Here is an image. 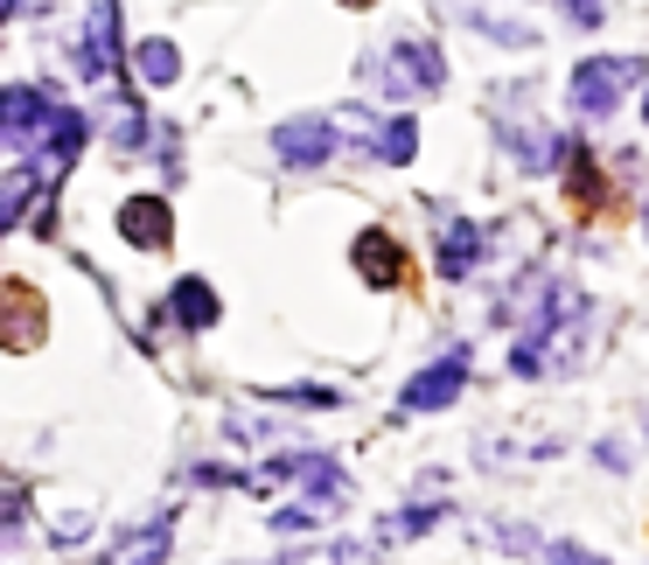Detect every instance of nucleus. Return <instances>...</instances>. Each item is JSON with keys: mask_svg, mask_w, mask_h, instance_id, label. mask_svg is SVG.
I'll return each instance as SVG.
<instances>
[{"mask_svg": "<svg viewBox=\"0 0 649 565\" xmlns=\"http://www.w3.org/2000/svg\"><path fill=\"white\" fill-rule=\"evenodd\" d=\"M636 70H642V63H629V57H593V63H580V70H573V106H580L587 119H608L621 98H629Z\"/></svg>", "mask_w": 649, "mask_h": 565, "instance_id": "obj_1", "label": "nucleus"}, {"mask_svg": "<svg viewBox=\"0 0 649 565\" xmlns=\"http://www.w3.org/2000/svg\"><path fill=\"white\" fill-rule=\"evenodd\" d=\"M461 377H469V356L454 349V356H440V364H426L420 377H412L399 405H405V413H440V405H448V398L461 391Z\"/></svg>", "mask_w": 649, "mask_h": 565, "instance_id": "obj_2", "label": "nucleus"}, {"mask_svg": "<svg viewBox=\"0 0 649 565\" xmlns=\"http://www.w3.org/2000/svg\"><path fill=\"white\" fill-rule=\"evenodd\" d=\"M273 147H279V161H287V168H315V161L335 153V126L328 119H287L273 133Z\"/></svg>", "mask_w": 649, "mask_h": 565, "instance_id": "obj_3", "label": "nucleus"}, {"mask_svg": "<svg viewBox=\"0 0 649 565\" xmlns=\"http://www.w3.org/2000/svg\"><path fill=\"white\" fill-rule=\"evenodd\" d=\"M392 91H433L440 85V49H426V42H405V49H392Z\"/></svg>", "mask_w": 649, "mask_h": 565, "instance_id": "obj_4", "label": "nucleus"}, {"mask_svg": "<svg viewBox=\"0 0 649 565\" xmlns=\"http://www.w3.org/2000/svg\"><path fill=\"white\" fill-rule=\"evenodd\" d=\"M356 272L371 279V287H399L405 259H399V245L384 238V230H363V238H356Z\"/></svg>", "mask_w": 649, "mask_h": 565, "instance_id": "obj_5", "label": "nucleus"}, {"mask_svg": "<svg viewBox=\"0 0 649 565\" xmlns=\"http://www.w3.org/2000/svg\"><path fill=\"white\" fill-rule=\"evenodd\" d=\"M168 545H175V517L147 524V531H134V537H119V545L106 552V565H161Z\"/></svg>", "mask_w": 649, "mask_h": 565, "instance_id": "obj_6", "label": "nucleus"}, {"mask_svg": "<svg viewBox=\"0 0 649 565\" xmlns=\"http://www.w3.org/2000/svg\"><path fill=\"white\" fill-rule=\"evenodd\" d=\"M119 230H126L134 245H168V202H161V196L119 202Z\"/></svg>", "mask_w": 649, "mask_h": 565, "instance_id": "obj_7", "label": "nucleus"}, {"mask_svg": "<svg viewBox=\"0 0 649 565\" xmlns=\"http://www.w3.org/2000/svg\"><path fill=\"white\" fill-rule=\"evenodd\" d=\"M168 315H175L181 328H210V321L224 315V300H217L210 287H203V279H181V287L168 294Z\"/></svg>", "mask_w": 649, "mask_h": 565, "instance_id": "obj_8", "label": "nucleus"}, {"mask_svg": "<svg viewBox=\"0 0 649 565\" xmlns=\"http://www.w3.org/2000/svg\"><path fill=\"white\" fill-rule=\"evenodd\" d=\"M475 259H482V230H475V224H448V230H440V272L461 279Z\"/></svg>", "mask_w": 649, "mask_h": 565, "instance_id": "obj_9", "label": "nucleus"}, {"mask_svg": "<svg viewBox=\"0 0 649 565\" xmlns=\"http://www.w3.org/2000/svg\"><path fill=\"white\" fill-rule=\"evenodd\" d=\"M371 147L384 153V161H412V147H420V133H412V119H377Z\"/></svg>", "mask_w": 649, "mask_h": 565, "instance_id": "obj_10", "label": "nucleus"}, {"mask_svg": "<svg viewBox=\"0 0 649 565\" xmlns=\"http://www.w3.org/2000/svg\"><path fill=\"white\" fill-rule=\"evenodd\" d=\"M140 77L147 85H175V70H181V57H175V42H140Z\"/></svg>", "mask_w": 649, "mask_h": 565, "instance_id": "obj_11", "label": "nucleus"}, {"mask_svg": "<svg viewBox=\"0 0 649 565\" xmlns=\"http://www.w3.org/2000/svg\"><path fill=\"white\" fill-rule=\"evenodd\" d=\"M8 300H14V349H29L36 343V294L29 287H8Z\"/></svg>", "mask_w": 649, "mask_h": 565, "instance_id": "obj_12", "label": "nucleus"}, {"mask_svg": "<svg viewBox=\"0 0 649 565\" xmlns=\"http://www.w3.org/2000/svg\"><path fill=\"white\" fill-rule=\"evenodd\" d=\"M566 8H573V21H580V29H593V21H608V8H614V0H566Z\"/></svg>", "mask_w": 649, "mask_h": 565, "instance_id": "obj_13", "label": "nucleus"}, {"mask_svg": "<svg viewBox=\"0 0 649 565\" xmlns=\"http://www.w3.org/2000/svg\"><path fill=\"white\" fill-rule=\"evenodd\" d=\"M544 558H552V565H608V558H593V552H580V545H552Z\"/></svg>", "mask_w": 649, "mask_h": 565, "instance_id": "obj_14", "label": "nucleus"}, {"mask_svg": "<svg viewBox=\"0 0 649 565\" xmlns=\"http://www.w3.org/2000/svg\"><path fill=\"white\" fill-rule=\"evenodd\" d=\"M350 8H371V0H350Z\"/></svg>", "mask_w": 649, "mask_h": 565, "instance_id": "obj_15", "label": "nucleus"}, {"mask_svg": "<svg viewBox=\"0 0 649 565\" xmlns=\"http://www.w3.org/2000/svg\"><path fill=\"white\" fill-rule=\"evenodd\" d=\"M642 112H649V106H642Z\"/></svg>", "mask_w": 649, "mask_h": 565, "instance_id": "obj_16", "label": "nucleus"}]
</instances>
